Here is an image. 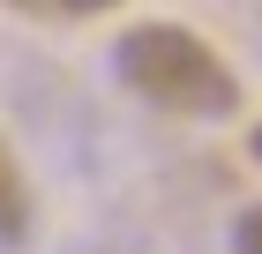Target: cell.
<instances>
[{
	"label": "cell",
	"instance_id": "6da1fadb",
	"mask_svg": "<svg viewBox=\"0 0 262 254\" xmlns=\"http://www.w3.org/2000/svg\"><path fill=\"white\" fill-rule=\"evenodd\" d=\"M113 67H120V82L142 105L180 112V120H225L240 105V75H232V67L210 53V38H195L187 22H135V30H120Z\"/></svg>",
	"mask_w": 262,
	"mask_h": 254
},
{
	"label": "cell",
	"instance_id": "7a4b0ae2",
	"mask_svg": "<svg viewBox=\"0 0 262 254\" xmlns=\"http://www.w3.org/2000/svg\"><path fill=\"white\" fill-rule=\"evenodd\" d=\"M23 232H30V179H23V165H15V150L0 142V239L15 247Z\"/></svg>",
	"mask_w": 262,
	"mask_h": 254
},
{
	"label": "cell",
	"instance_id": "3957f363",
	"mask_svg": "<svg viewBox=\"0 0 262 254\" xmlns=\"http://www.w3.org/2000/svg\"><path fill=\"white\" fill-rule=\"evenodd\" d=\"M23 15H53V22H75V15H105V8H120V0H8Z\"/></svg>",
	"mask_w": 262,
	"mask_h": 254
},
{
	"label": "cell",
	"instance_id": "277c9868",
	"mask_svg": "<svg viewBox=\"0 0 262 254\" xmlns=\"http://www.w3.org/2000/svg\"><path fill=\"white\" fill-rule=\"evenodd\" d=\"M232 254H262V202L240 217V232H232Z\"/></svg>",
	"mask_w": 262,
	"mask_h": 254
},
{
	"label": "cell",
	"instance_id": "5b68a950",
	"mask_svg": "<svg viewBox=\"0 0 262 254\" xmlns=\"http://www.w3.org/2000/svg\"><path fill=\"white\" fill-rule=\"evenodd\" d=\"M247 150H255V165H262V127H255V135H247Z\"/></svg>",
	"mask_w": 262,
	"mask_h": 254
}]
</instances>
